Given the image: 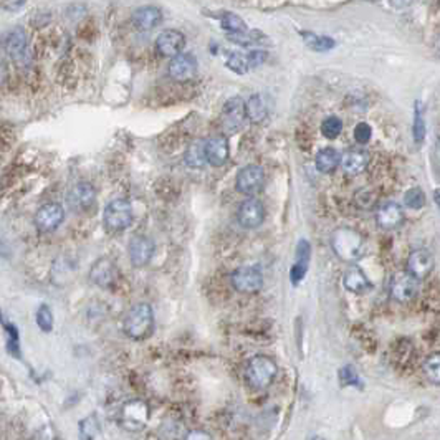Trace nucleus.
Instances as JSON below:
<instances>
[{
	"mask_svg": "<svg viewBox=\"0 0 440 440\" xmlns=\"http://www.w3.org/2000/svg\"><path fill=\"white\" fill-rule=\"evenodd\" d=\"M331 247L343 262H356L363 255L364 238L355 229L341 227L333 232Z\"/></svg>",
	"mask_w": 440,
	"mask_h": 440,
	"instance_id": "obj_2",
	"label": "nucleus"
},
{
	"mask_svg": "<svg viewBox=\"0 0 440 440\" xmlns=\"http://www.w3.org/2000/svg\"><path fill=\"white\" fill-rule=\"evenodd\" d=\"M434 200H435V204H437V207L440 209V189H435V192H434Z\"/></svg>",
	"mask_w": 440,
	"mask_h": 440,
	"instance_id": "obj_45",
	"label": "nucleus"
},
{
	"mask_svg": "<svg viewBox=\"0 0 440 440\" xmlns=\"http://www.w3.org/2000/svg\"><path fill=\"white\" fill-rule=\"evenodd\" d=\"M247 119V103L242 100V98H230V100L225 103L224 108H222L220 114V121L222 127L229 133H235V131L240 129L244 126Z\"/></svg>",
	"mask_w": 440,
	"mask_h": 440,
	"instance_id": "obj_8",
	"label": "nucleus"
},
{
	"mask_svg": "<svg viewBox=\"0 0 440 440\" xmlns=\"http://www.w3.org/2000/svg\"><path fill=\"white\" fill-rule=\"evenodd\" d=\"M313 440H324V439H322V437H315Z\"/></svg>",
	"mask_w": 440,
	"mask_h": 440,
	"instance_id": "obj_46",
	"label": "nucleus"
},
{
	"mask_svg": "<svg viewBox=\"0 0 440 440\" xmlns=\"http://www.w3.org/2000/svg\"><path fill=\"white\" fill-rule=\"evenodd\" d=\"M217 19L220 20L222 28H224V30H227L229 35L244 34V32L249 30L244 20L238 17V15L232 14V12H220V14L217 15Z\"/></svg>",
	"mask_w": 440,
	"mask_h": 440,
	"instance_id": "obj_25",
	"label": "nucleus"
},
{
	"mask_svg": "<svg viewBox=\"0 0 440 440\" xmlns=\"http://www.w3.org/2000/svg\"><path fill=\"white\" fill-rule=\"evenodd\" d=\"M277 374L278 368L271 357L255 356L247 364L245 379L253 389H266L275 381Z\"/></svg>",
	"mask_w": 440,
	"mask_h": 440,
	"instance_id": "obj_4",
	"label": "nucleus"
},
{
	"mask_svg": "<svg viewBox=\"0 0 440 440\" xmlns=\"http://www.w3.org/2000/svg\"><path fill=\"white\" fill-rule=\"evenodd\" d=\"M184 47H186V36L179 30H164L156 40V50L159 55L169 56V59L180 55Z\"/></svg>",
	"mask_w": 440,
	"mask_h": 440,
	"instance_id": "obj_14",
	"label": "nucleus"
},
{
	"mask_svg": "<svg viewBox=\"0 0 440 440\" xmlns=\"http://www.w3.org/2000/svg\"><path fill=\"white\" fill-rule=\"evenodd\" d=\"M247 118L252 123H263L266 118V106L263 103L260 94H253L247 101Z\"/></svg>",
	"mask_w": 440,
	"mask_h": 440,
	"instance_id": "obj_26",
	"label": "nucleus"
},
{
	"mask_svg": "<svg viewBox=\"0 0 440 440\" xmlns=\"http://www.w3.org/2000/svg\"><path fill=\"white\" fill-rule=\"evenodd\" d=\"M230 42H235L242 47H250V45H263V42H269L266 35L260 34V32H244V34H232L229 35Z\"/></svg>",
	"mask_w": 440,
	"mask_h": 440,
	"instance_id": "obj_28",
	"label": "nucleus"
},
{
	"mask_svg": "<svg viewBox=\"0 0 440 440\" xmlns=\"http://www.w3.org/2000/svg\"><path fill=\"white\" fill-rule=\"evenodd\" d=\"M123 331L127 338L141 341L149 338L154 331V313L147 303H138L123 318Z\"/></svg>",
	"mask_w": 440,
	"mask_h": 440,
	"instance_id": "obj_1",
	"label": "nucleus"
},
{
	"mask_svg": "<svg viewBox=\"0 0 440 440\" xmlns=\"http://www.w3.org/2000/svg\"><path fill=\"white\" fill-rule=\"evenodd\" d=\"M6 52L12 60L15 61H23L28 53V39L23 28H14L9 32V35L6 36Z\"/></svg>",
	"mask_w": 440,
	"mask_h": 440,
	"instance_id": "obj_19",
	"label": "nucleus"
},
{
	"mask_svg": "<svg viewBox=\"0 0 440 440\" xmlns=\"http://www.w3.org/2000/svg\"><path fill=\"white\" fill-rule=\"evenodd\" d=\"M23 2H25V0H3V6H6L7 9H19Z\"/></svg>",
	"mask_w": 440,
	"mask_h": 440,
	"instance_id": "obj_44",
	"label": "nucleus"
},
{
	"mask_svg": "<svg viewBox=\"0 0 440 440\" xmlns=\"http://www.w3.org/2000/svg\"><path fill=\"white\" fill-rule=\"evenodd\" d=\"M68 200L75 211L86 212L96 202V191L90 182H80L70 191Z\"/></svg>",
	"mask_w": 440,
	"mask_h": 440,
	"instance_id": "obj_17",
	"label": "nucleus"
},
{
	"mask_svg": "<svg viewBox=\"0 0 440 440\" xmlns=\"http://www.w3.org/2000/svg\"><path fill=\"white\" fill-rule=\"evenodd\" d=\"M131 20L139 32H149L163 22V12L158 7H141L134 12Z\"/></svg>",
	"mask_w": 440,
	"mask_h": 440,
	"instance_id": "obj_21",
	"label": "nucleus"
},
{
	"mask_svg": "<svg viewBox=\"0 0 440 440\" xmlns=\"http://www.w3.org/2000/svg\"><path fill=\"white\" fill-rule=\"evenodd\" d=\"M369 164V154L363 149H351L348 153L343 154L341 158V167L346 174L356 176L361 174Z\"/></svg>",
	"mask_w": 440,
	"mask_h": 440,
	"instance_id": "obj_23",
	"label": "nucleus"
},
{
	"mask_svg": "<svg viewBox=\"0 0 440 440\" xmlns=\"http://www.w3.org/2000/svg\"><path fill=\"white\" fill-rule=\"evenodd\" d=\"M103 224L108 232H123L133 224V205L126 199H114L103 212Z\"/></svg>",
	"mask_w": 440,
	"mask_h": 440,
	"instance_id": "obj_5",
	"label": "nucleus"
},
{
	"mask_svg": "<svg viewBox=\"0 0 440 440\" xmlns=\"http://www.w3.org/2000/svg\"><path fill=\"white\" fill-rule=\"evenodd\" d=\"M404 202L409 209L419 211V209H422L426 205V194L419 187H412L406 192Z\"/></svg>",
	"mask_w": 440,
	"mask_h": 440,
	"instance_id": "obj_34",
	"label": "nucleus"
},
{
	"mask_svg": "<svg viewBox=\"0 0 440 440\" xmlns=\"http://www.w3.org/2000/svg\"><path fill=\"white\" fill-rule=\"evenodd\" d=\"M389 291L397 302H409L419 291V280L409 271H397L390 277Z\"/></svg>",
	"mask_w": 440,
	"mask_h": 440,
	"instance_id": "obj_9",
	"label": "nucleus"
},
{
	"mask_svg": "<svg viewBox=\"0 0 440 440\" xmlns=\"http://www.w3.org/2000/svg\"><path fill=\"white\" fill-rule=\"evenodd\" d=\"M119 271L118 266L114 265V262L111 258H98L93 263L92 270H90V280L93 282V285L103 288V290H108V288L114 286L118 282Z\"/></svg>",
	"mask_w": 440,
	"mask_h": 440,
	"instance_id": "obj_10",
	"label": "nucleus"
},
{
	"mask_svg": "<svg viewBox=\"0 0 440 440\" xmlns=\"http://www.w3.org/2000/svg\"><path fill=\"white\" fill-rule=\"evenodd\" d=\"M186 163L191 167H202L207 159H205V149H204V141L194 143L189 146L186 153Z\"/></svg>",
	"mask_w": 440,
	"mask_h": 440,
	"instance_id": "obj_29",
	"label": "nucleus"
},
{
	"mask_svg": "<svg viewBox=\"0 0 440 440\" xmlns=\"http://www.w3.org/2000/svg\"><path fill=\"white\" fill-rule=\"evenodd\" d=\"M154 242L146 235H136L133 240L129 242L127 247V253H129V260L134 266L141 269V266L147 265L151 262L154 255Z\"/></svg>",
	"mask_w": 440,
	"mask_h": 440,
	"instance_id": "obj_13",
	"label": "nucleus"
},
{
	"mask_svg": "<svg viewBox=\"0 0 440 440\" xmlns=\"http://www.w3.org/2000/svg\"><path fill=\"white\" fill-rule=\"evenodd\" d=\"M151 417L149 404L143 399H131L121 406L118 412V422L126 430H143Z\"/></svg>",
	"mask_w": 440,
	"mask_h": 440,
	"instance_id": "obj_3",
	"label": "nucleus"
},
{
	"mask_svg": "<svg viewBox=\"0 0 440 440\" xmlns=\"http://www.w3.org/2000/svg\"><path fill=\"white\" fill-rule=\"evenodd\" d=\"M306 266L308 263H302V262H297L293 266H291L290 277H291V282H293V285H298V283L305 278Z\"/></svg>",
	"mask_w": 440,
	"mask_h": 440,
	"instance_id": "obj_40",
	"label": "nucleus"
},
{
	"mask_svg": "<svg viewBox=\"0 0 440 440\" xmlns=\"http://www.w3.org/2000/svg\"><path fill=\"white\" fill-rule=\"evenodd\" d=\"M371 136H373V129H371V126L368 125V123H359V125L355 127L356 143H359V144L369 143Z\"/></svg>",
	"mask_w": 440,
	"mask_h": 440,
	"instance_id": "obj_38",
	"label": "nucleus"
},
{
	"mask_svg": "<svg viewBox=\"0 0 440 440\" xmlns=\"http://www.w3.org/2000/svg\"><path fill=\"white\" fill-rule=\"evenodd\" d=\"M182 440H213L212 435L205 430H191L187 432Z\"/></svg>",
	"mask_w": 440,
	"mask_h": 440,
	"instance_id": "obj_42",
	"label": "nucleus"
},
{
	"mask_svg": "<svg viewBox=\"0 0 440 440\" xmlns=\"http://www.w3.org/2000/svg\"><path fill=\"white\" fill-rule=\"evenodd\" d=\"M167 72L176 81H189L197 73V60L187 53L186 55H178L171 60Z\"/></svg>",
	"mask_w": 440,
	"mask_h": 440,
	"instance_id": "obj_18",
	"label": "nucleus"
},
{
	"mask_svg": "<svg viewBox=\"0 0 440 440\" xmlns=\"http://www.w3.org/2000/svg\"><path fill=\"white\" fill-rule=\"evenodd\" d=\"M434 270V257L429 250L419 249L414 250L409 255V260H407V271L410 275H414L417 280H422L429 277L430 271Z\"/></svg>",
	"mask_w": 440,
	"mask_h": 440,
	"instance_id": "obj_16",
	"label": "nucleus"
},
{
	"mask_svg": "<svg viewBox=\"0 0 440 440\" xmlns=\"http://www.w3.org/2000/svg\"><path fill=\"white\" fill-rule=\"evenodd\" d=\"M36 324L43 333H50L53 330V313L47 305H42L36 311Z\"/></svg>",
	"mask_w": 440,
	"mask_h": 440,
	"instance_id": "obj_35",
	"label": "nucleus"
},
{
	"mask_svg": "<svg viewBox=\"0 0 440 440\" xmlns=\"http://www.w3.org/2000/svg\"><path fill=\"white\" fill-rule=\"evenodd\" d=\"M227 67L233 73H238V75H244L249 70H252L249 55H242V53H232L227 59Z\"/></svg>",
	"mask_w": 440,
	"mask_h": 440,
	"instance_id": "obj_32",
	"label": "nucleus"
},
{
	"mask_svg": "<svg viewBox=\"0 0 440 440\" xmlns=\"http://www.w3.org/2000/svg\"><path fill=\"white\" fill-rule=\"evenodd\" d=\"M437 48H439V50H440V43H439V45H437Z\"/></svg>",
	"mask_w": 440,
	"mask_h": 440,
	"instance_id": "obj_47",
	"label": "nucleus"
},
{
	"mask_svg": "<svg viewBox=\"0 0 440 440\" xmlns=\"http://www.w3.org/2000/svg\"><path fill=\"white\" fill-rule=\"evenodd\" d=\"M414 0H390V6L394 9H404V7H409Z\"/></svg>",
	"mask_w": 440,
	"mask_h": 440,
	"instance_id": "obj_43",
	"label": "nucleus"
},
{
	"mask_svg": "<svg viewBox=\"0 0 440 440\" xmlns=\"http://www.w3.org/2000/svg\"><path fill=\"white\" fill-rule=\"evenodd\" d=\"M65 219V211L60 204L48 202L42 205L35 213V227L40 232H53L60 227Z\"/></svg>",
	"mask_w": 440,
	"mask_h": 440,
	"instance_id": "obj_12",
	"label": "nucleus"
},
{
	"mask_svg": "<svg viewBox=\"0 0 440 440\" xmlns=\"http://www.w3.org/2000/svg\"><path fill=\"white\" fill-rule=\"evenodd\" d=\"M356 204L359 205L361 209H371L374 204H376V196H374L373 191L369 189H363L356 194Z\"/></svg>",
	"mask_w": 440,
	"mask_h": 440,
	"instance_id": "obj_37",
	"label": "nucleus"
},
{
	"mask_svg": "<svg viewBox=\"0 0 440 440\" xmlns=\"http://www.w3.org/2000/svg\"><path fill=\"white\" fill-rule=\"evenodd\" d=\"M205 159L213 167H220L229 159V143L224 136H212L204 141Z\"/></svg>",
	"mask_w": 440,
	"mask_h": 440,
	"instance_id": "obj_15",
	"label": "nucleus"
},
{
	"mask_svg": "<svg viewBox=\"0 0 440 440\" xmlns=\"http://www.w3.org/2000/svg\"><path fill=\"white\" fill-rule=\"evenodd\" d=\"M266 56H269V53H266L265 50H253V52H250V53H249L250 67H252V68L260 67L263 61L266 60Z\"/></svg>",
	"mask_w": 440,
	"mask_h": 440,
	"instance_id": "obj_41",
	"label": "nucleus"
},
{
	"mask_svg": "<svg viewBox=\"0 0 440 440\" xmlns=\"http://www.w3.org/2000/svg\"><path fill=\"white\" fill-rule=\"evenodd\" d=\"M412 134L417 144H422L426 139V123H423L422 114H421V106L419 103L415 105V116H414V126H412Z\"/></svg>",
	"mask_w": 440,
	"mask_h": 440,
	"instance_id": "obj_36",
	"label": "nucleus"
},
{
	"mask_svg": "<svg viewBox=\"0 0 440 440\" xmlns=\"http://www.w3.org/2000/svg\"><path fill=\"white\" fill-rule=\"evenodd\" d=\"M302 36L308 47L315 52H328L330 48L335 47V40L330 39V36L315 35V34H310V32H305V34H302Z\"/></svg>",
	"mask_w": 440,
	"mask_h": 440,
	"instance_id": "obj_27",
	"label": "nucleus"
},
{
	"mask_svg": "<svg viewBox=\"0 0 440 440\" xmlns=\"http://www.w3.org/2000/svg\"><path fill=\"white\" fill-rule=\"evenodd\" d=\"M343 131V121L338 116H328L322 123V133L324 138L336 139Z\"/></svg>",
	"mask_w": 440,
	"mask_h": 440,
	"instance_id": "obj_33",
	"label": "nucleus"
},
{
	"mask_svg": "<svg viewBox=\"0 0 440 440\" xmlns=\"http://www.w3.org/2000/svg\"><path fill=\"white\" fill-rule=\"evenodd\" d=\"M98 429H100V423H98L96 415H88V417L80 422V427H78L80 440H94Z\"/></svg>",
	"mask_w": 440,
	"mask_h": 440,
	"instance_id": "obj_30",
	"label": "nucleus"
},
{
	"mask_svg": "<svg viewBox=\"0 0 440 440\" xmlns=\"http://www.w3.org/2000/svg\"><path fill=\"white\" fill-rule=\"evenodd\" d=\"M235 187L240 194L252 197L262 191L265 187V171L263 167L257 166V164H250L245 166L244 169L235 178Z\"/></svg>",
	"mask_w": 440,
	"mask_h": 440,
	"instance_id": "obj_7",
	"label": "nucleus"
},
{
	"mask_svg": "<svg viewBox=\"0 0 440 440\" xmlns=\"http://www.w3.org/2000/svg\"><path fill=\"white\" fill-rule=\"evenodd\" d=\"M423 373H426V377L432 384L440 386V353H435V355L427 357L426 364H423Z\"/></svg>",
	"mask_w": 440,
	"mask_h": 440,
	"instance_id": "obj_31",
	"label": "nucleus"
},
{
	"mask_svg": "<svg viewBox=\"0 0 440 440\" xmlns=\"http://www.w3.org/2000/svg\"><path fill=\"white\" fill-rule=\"evenodd\" d=\"M237 219L238 224L244 229H257L260 227L265 220V207L258 199H253V197H249L244 202L240 204L237 212Z\"/></svg>",
	"mask_w": 440,
	"mask_h": 440,
	"instance_id": "obj_11",
	"label": "nucleus"
},
{
	"mask_svg": "<svg viewBox=\"0 0 440 440\" xmlns=\"http://www.w3.org/2000/svg\"><path fill=\"white\" fill-rule=\"evenodd\" d=\"M230 283L238 293L253 295L263 288V273L258 266H240L230 275Z\"/></svg>",
	"mask_w": 440,
	"mask_h": 440,
	"instance_id": "obj_6",
	"label": "nucleus"
},
{
	"mask_svg": "<svg viewBox=\"0 0 440 440\" xmlns=\"http://www.w3.org/2000/svg\"><path fill=\"white\" fill-rule=\"evenodd\" d=\"M341 164V156L336 149L333 147H324V149L319 151L315 158V166L316 169L323 174H331L333 171H336Z\"/></svg>",
	"mask_w": 440,
	"mask_h": 440,
	"instance_id": "obj_24",
	"label": "nucleus"
},
{
	"mask_svg": "<svg viewBox=\"0 0 440 440\" xmlns=\"http://www.w3.org/2000/svg\"><path fill=\"white\" fill-rule=\"evenodd\" d=\"M339 377H341V382H343V384L359 386V376H357V373L351 368V366H346V368L341 369Z\"/></svg>",
	"mask_w": 440,
	"mask_h": 440,
	"instance_id": "obj_39",
	"label": "nucleus"
},
{
	"mask_svg": "<svg viewBox=\"0 0 440 440\" xmlns=\"http://www.w3.org/2000/svg\"><path fill=\"white\" fill-rule=\"evenodd\" d=\"M404 220V212L402 207L396 202H386L382 204L376 212V222L381 229L384 230H394Z\"/></svg>",
	"mask_w": 440,
	"mask_h": 440,
	"instance_id": "obj_20",
	"label": "nucleus"
},
{
	"mask_svg": "<svg viewBox=\"0 0 440 440\" xmlns=\"http://www.w3.org/2000/svg\"><path fill=\"white\" fill-rule=\"evenodd\" d=\"M343 285L348 291L355 295H364L373 290V283L369 282V278L366 277V273L359 266H351L346 270L343 277Z\"/></svg>",
	"mask_w": 440,
	"mask_h": 440,
	"instance_id": "obj_22",
	"label": "nucleus"
}]
</instances>
